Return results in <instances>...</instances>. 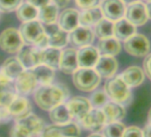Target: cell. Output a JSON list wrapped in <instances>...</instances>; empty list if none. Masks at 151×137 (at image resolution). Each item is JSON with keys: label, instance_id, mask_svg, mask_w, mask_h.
<instances>
[{"label": "cell", "instance_id": "obj_1", "mask_svg": "<svg viewBox=\"0 0 151 137\" xmlns=\"http://www.w3.org/2000/svg\"><path fill=\"white\" fill-rule=\"evenodd\" d=\"M68 95L69 92L66 86L50 84L37 87L34 93V100L40 109L50 111L55 106L64 102Z\"/></svg>", "mask_w": 151, "mask_h": 137}, {"label": "cell", "instance_id": "obj_2", "mask_svg": "<svg viewBox=\"0 0 151 137\" xmlns=\"http://www.w3.org/2000/svg\"><path fill=\"white\" fill-rule=\"evenodd\" d=\"M74 86L82 92H92L101 83V76L94 68H78L72 74Z\"/></svg>", "mask_w": 151, "mask_h": 137}, {"label": "cell", "instance_id": "obj_3", "mask_svg": "<svg viewBox=\"0 0 151 137\" xmlns=\"http://www.w3.org/2000/svg\"><path fill=\"white\" fill-rule=\"evenodd\" d=\"M104 91L111 101L118 103H125L131 98L130 87L120 76H113L105 82Z\"/></svg>", "mask_w": 151, "mask_h": 137}, {"label": "cell", "instance_id": "obj_4", "mask_svg": "<svg viewBox=\"0 0 151 137\" xmlns=\"http://www.w3.org/2000/svg\"><path fill=\"white\" fill-rule=\"evenodd\" d=\"M19 31L24 45L31 46H39L46 37L44 24L38 20L22 22Z\"/></svg>", "mask_w": 151, "mask_h": 137}, {"label": "cell", "instance_id": "obj_5", "mask_svg": "<svg viewBox=\"0 0 151 137\" xmlns=\"http://www.w3.org/2000/svg\"><path fill=\"white\" fill-rule=\"evenodd\" d=\"M24 46L19 30L8 28L0 34V48L7 53H17Z\"/></svg>", "mask_w": 151, "mask_h": 137}, {"label": "cell", "instance_id": "obj_6", "mask_svg": "<svg viewBox=\"0 0 151 137\" xmlns=\"http://www.w3.org/2000/svg\"><path fill=\"white\" fill-rule=\"evenodd\" d=\"M124 42L125 52L132 56L143 57L149 53L150 42L143 34L135 33Z\"/></svg>", "mask_w": 151, "mask_h": 137}, {"label": "cell", "instance_id": "obj_7", "mask_svg": "<svg viewBox=\"0 0 151 137\" xmlns=\"http://www.w3.org/2000/svg\"><path fill=\"white\" fill-rule=\"evenodd\" d=\"M80 128L75 122L55 124L43 129L39 137H79Z\"/></svg>", "mask_w": 151, "mask_h": 137}, {"label": "cell", "instance_id": "obj_8", "mask_svg": "<svg viewBox=\"0 0 151 137\" xmlns=\"http://www.w3.org/2000/svg\"><path fill=\"white\" fill-rule=\"evenodd\" d=\"M94 32L91 27L78 25L68 33V43L74 48H81L90 45L94 41Z\"/></svg>", "mask_w": 151, "mask_h": 137}, {"label": "cell", "instance_id": "obj_9", "mask_svg": "<svg viewBox=\"0 0 151 137\" xmlns=\"http://www.w3.org/2000/svg\"><path fill=\"white\" fill-rule=\"evenodd\" d=\"M100 8L104 18L115 22L124 17L126 4L123 0H102Z\"/></svg>", "mask_w": 151, "mask_h": 137}, {"label": "cell", "instance_id": "obj_10", "mask_svg": "<svg viewBox=\"0 0 151 137\" xmlns=\"http://www.w3.org/2000/svg\"><path fill=\"white\" fill-rule=\"evenodd\" d=\"M48 46L61 49L68 44V33L61 30L56 23L44 25Z\"/></svg>", "mask_w": 151, "mask_h": 137}, {"label": "cell", "instance_id": "obj_11", "mask_svg": "<svg viewBox=\"0 0 151 137\" xmlns=\"http://www.w3.org/2000/svg\"><path fill=\"white\" fill-rule=\"evenodd\" d=\"M124 18L134 26H143L148 20L146 4L142 1H136L128 4L125 9Z\"/></svg>", "mask_w": 151, "mask_h": 137}, {"label": "cell", "instance_id": "obj_12", "mask_svg": "<svg viewBox=\"0 0 151 137\" xmlns=\"http://www.w3.org/2000/svg\"><path fill=\"white\" fill-rule=\"evenodd\" d=\"M37 81L29 70H25L15 80L14 86L18 95L27 96L37 88Z\"/></svg>", "mask_w": 151, "mask_h": 137}, {"label": "cell", "instance_id": "obj_13", "mask_svg": "<svg viewBox=\"0 0 151 137\" xmlns=\"http://www.w3.org/2000/svg\"><path fill=\"white\" fill-rule=\"evenodd\" d=\"M82 125L93 133H97L106 125V118L101 108H93L80 120Z\"/></svg>", "mask_w": 151, "mask_h": 137}, {"label": "cell", "instance_id": "obj_14", "mask_svg": "<svg viewBox=\"0 0 151 137\" xmlns=\"http://www.w3.org/2000/svg\"><path fill=\"white\" fill-rule=\"evenodd\" d=\"M41 50L37 46L28 45L22 47L17 53V58L22 62L25 70H31L41 64Z\"/></svg>", "mask_w": 151, "mask_h": 137}, {"label": "cell", "instance_id": "obj_15", "mask_svg": "<svg viewBox=\"0 0 151 137\" xmlns=\"http://www.w3.org/2000/svg\"><path fill=\"white\" fill-rule=\"evenodd\" d=\"M66 105L69 110L72 118L81 120L92 109L89 99L83 96H75L69 99Z\"/></svg>", "mask_w": 151, "mask_h": 137}, {"label": "cell", "instance_id": "obj_16", "mask_svg": "<svg viewBox=\"0 0 151 137\" xmlns=\"http://www.w3.org/2000/svg\"><path fill=\"white\" fill-rule=\"evenodd\" d=\"M78 68L77 49L70 47L61 51L59 64V70L61 72L67 75H72Z\"/></svg>", "mask_w": 151, "mask_h": 137}, {"label": "cell", "instance_id": "obj_17", "mask_svg": "<svg viewBox=\"0 0 151 137\" xmlns=\"http://www.w3.org/2000/svg\"><path fill=\"white\" fill-rule=\"evenodd\" d=\"M16 95L14 81L0 71V108L7 107Z\"/></svg>", "mask_w": 151, "mask_h": 137}, {"label": "cell", "instance_id": "obj_18", "mask_svg": "<svg viewBox=\"0 0 151 137\" xmlns=\"http://www.w3.org/2000/svg\"><path fill=\"white\" fill-rule=\"evenodd\" d=\"M7 110L12 118L18 120L30 114L32 107L29 101L25 96L17 94L13 102L7 106Z\"/></svg>", "mask_w": 151, "mask_h": 137}, {"label": "cell", "instance_id": "obj_19", "mask_svg": "<svg viewBox=\"0 0 151 137\" xmlns=\"http://www.w3.org/2000/svg\"><path fill=\"white\" fill-rule=\"evenodd\" d=\"M57 24L61 30L69 33L79 25V11L75 8H66L59 14Z\"/></svg>", "mask_w": 151, "mask_h": 137}, {"label": "cell", "instance_id": "obj_20", "mask_svg": "<svg viewBox=\"0 0 151 137\" xmlns=\"http://www.w3.org/2000/svg\"><path fill=\"white\" fill-rule=\"evenodd\" d=\"M118 62L114 56L101 55L97 63L94 66V70L101 76V78L109 79L117 71Z\"/></svg>", "mask_w": 151, "mask_h": 137}, {"label": "cell", "instance_id": "obj_21", "mask_svg": "<svg viewBox=\"0 0 151 137\" xmlns=\"http://www.w3.org/2000/svg\"><path fill=\"white\" fill-rule=\"evenodd\" d=\"M100 53L97 47L90 45L78 50V62L79 68H94L97 63Z\"/></svg>", "mask_w": 151, "mask_h": 137}, {"label": "cell", "instance_id": "obj_22", "mask_svg": "<svg viewBox=\"0 0 151 137\" xmlns=\"http://www.w3.org/2000/svg\"><path fill=\"white\" fill-rule=\"evenodd\" d=\"M16 123L20 125L27 133H29L30 136L40 134V133L45 128L44 120L33 113H30L25 118L16 120Z\"/></svg>", "mask_w": 151, "mask_h": 137}, {"label": "cell", "instance_id": "obj_23", "mask_svg": "<svg viewBox=\"0 0 151 137\" xmlns=\"http://www.w3.org/2000/svg\"><path fill=\"white\" fill-rule=\"evenodd\" d=\"M120 77L131 88L137 87L144 82L145 73L144 71L139 66H130L121 73Z\"/></svg>", "mask_w": 151, "mask_h": 137}, {"label": "cell", "instance_id": "obj_24", "mask_svg": "<svg viewBox=\"0 0 151 137\" xmlns=\"http://www.w3.org/2000/svg\"><path fill=\"white\" fill-rule=\"evenodd\" d=\"M101 110L106 118V124L120 121L125 117L126 114L124 107L121 103L115 102L113 101L107 102L103 105Z\"/></svg>", "mask_w": 151, "mask_h": 137}, {"label": "cell", "instance_id": "obj_25", "mask_svg": "<svg viewBox=\"0 0 151 137\" xmlns=\"http://www.w3.org/2000/svg\"><path fill=\"white\" fill-rule=\"evenodd\" d=\"M25 68L22 62L19 61L17 56H13L7 58L4 63L2 64V67L0 68V71L4 73L8 79L11 80H15L23 71Z\"/></svg>", "mask_w": 151, "mask_h": 137}, {"label": "cell", "instance_id": "obj_26", "mask_svg": "<svg viewBox=\"0 0 151 137\" xmlns=\"http://www.w3.org/2000/svg\"><path fill=\"white\" fill-rule=\"evenodd\" d=\"M136 26L132 24L124 17L114 22L113 37L119 41H124L136 33Z\"/></svg>", "mask_w": 151, "mask_h": 137}, {"label": "cell", "instance_id": "obj_27", "mask_svg": "<svg viewBox=\"0 0 151 137\" xmlns=\"http://www.w3.org/2000/svg\"><path fill=\"white\" fill-rule=\"evenodd\" d=\"M97 49L100 55L115 57L121 52V44L115 37L101 38L97 44Z\"/></svg>", "mask_w": 151, "mask_h": 137}, {"label": "cell", "instance_id": "obj_28", "mask_svg": "<svg viewBox=\"0 0 151 137\" xmlns=\"http://www.w3.org/2000/svg\"><path fill=\"white\" fill-rule=\"evenodd\" d=\"M29 71L33 73L39 85L45 86L52 84V81L55 77V72L53 68L45 64H39Z\"/></svg>", "mask_w": 151, "mask_h": 137}, {"label": "cell", "instance_id": "obj_29", "mask_svg": "<svg viewBox=\"0 0 151 137\" xmlns=\"http://www.w3.org/2000/svg\"><path fill=\"white\" fill-rule=\"evenodd\" d=\"M103 18L102 12L99 6L85 9L79 12V25L86 27H94L95 24Z\"/></svg>", "mask_w": 151, "mask_h": 137}, {"label": "cell", "instance_id": "obj_30", "mask_svg": "<svg viewBox=\"0 0 151 137\" xmlns=\"http://www.w3.org/2000/svg\"><path fill=\"white\" fill-rule=\"evenodd\" d=\"M61 49L47 46L41 50V64H45L53 70L59 68Z\"/></svg>", "mask_w": 151, "mask_h": 137}, {"label": "cell", "instance_id": "obj_31", "mask_svg": "<svg viewBox=\"0 0 151 137\" xmlns=\"http://www.w3.org/2000/svg\"><path fill=\"white\" fill-rule=\"evenodd\" d=\"M58 16H59V8L51 2L46 6L39 8L37 20L44 25L52 24L57 22Z\"/></svg>", "mask_w": 151, "mask_h": 137}, {"label": "cell", "instance_id": "obj_32", "mask_svg": "<svg viewBox=\"0 0 151 137\" xmlns=\"http://www.w3.org/2000/svg\"><path fill=\"white\" fill-rule=\"evenodd\" d=\"M38 8L31 5L29 2L22 3L15 11L16 16L22 22H27L34 20H37Z\"/></svg>", "mask_w": 151, "mask_h": 137}, {"label": "cell", "instance_id": "obj_33", "mask_svg": "<svg viewBox=\"0 0 151 137\" xmlns=\"http://www.w3.org/2000/svg\"><path fill=\"white\" fill-rule=\"evenodd\" d=\"M49 118L54 124H65L72 119L69 110L64 102L52 109L49 112Z\"/></svg>", "mask_w": 151, "mask_h": 137}, {"label": "cell", "instance_id": "obj_34", "mask_svg": "<svg viewBox=\"0 0 151 137\" xmlns=\"http://www.w3.org/2000/svg\"><path fill=\"white\" fill-rule=\"evenodd\" d=\"M113 30L114 22L103 17L95 24L93 32L97 37L101 39L113 37Z\"/></svg>", "mask_w": 151, "mask_h": 137}, {"label": "cell", "instance_id": "obj_35", "mask_svg": "<svg viewBox=\"0 0 151 137\" xmlns=\"http://www.w3.org/2000/svg\"><path fill=\"white\" fill-rule=\"evenodd\" d=\"M125 125L120 121L107 123L102 128L103 137H122Z\"/></svg>", "mask_w": 151, "mask_h": 137}, {"label": "cell", "instance_id": "obj_36", "mask_svg": "<svg viewBox=\"0 0 151 137\" xmlns=\"http://www.w3.org/2000/svg\"><path fill=\"white\" fill-rule=\"evenodd\" d=\"M108 96L104 90H96L94 91L90 98V102L92 107L94 108H102L103 105L108 102Z\"/></svg>", "mask_w": 151, "mask_h": 137}, {"label": "cell", "instance_id": "obj_37", "mask_svg": "<svg viewBox=\"0 0 151 137\" xmlns=\"http://www.w3.org/2000/svg\"><path fill=\"white\" fill-rule=\"evenodd\" d=\"M23 0H0V12L8 14L17 10Z\"/></svg>", "mask_w": 151, "mask_h": 137}, {"label": "cell", "instance_id": "obj_38", "mask_svg": "<svg viewBox=\"0 0 151 137\" xmlns=\"http://www.w3.org/2000/svg\"><path fill=\"white\" fill-rule=\"evenodd\" d=\"M75 3L78 8L85 10L99 6L101 4V0H75Z\"/></svg>", "mask_w": 151, "mask_h": 137}, {"label": "cell", "instance_id": "obj_39", "mask_svg": "<svg viewBox=\"0 0 151 137\" xmlns=\"http://www.w3.org/2000/svg\"><path fill=\"white\" fill-rule=\"evenodd\" d=\"M122 137H143L142 130L138 126H129L125 127Z\"/></svg>", "mask_w": 151, "mask_h": 137}, {"label": "cell", "instance_id": "obj_40", "mask_svg": "<svg viewBox=\"0 0 151 137\" xmlns=\"http://www.w3.org/2000/svg\"><path fill=\"white\" fill-rule=\"evenodd\" d=\"M10 137H31V136L20 125L15 123V125L11 128Z\"/></svg>", "mask_w": 151, "mask_h": 137}, {"label": "cell", "instance_id": "obj_41", "mask_svg": "<svg viewBox=\"0 0 151 137\" xmlns=\"http://www.w3.org/2000/svg\"><path fill=\"white\" fill-rule=\"evenodd\" d=\"M143 71L145 76H147L151 80V53L145 56L143 61Z\"/></svg>", "mask_w": 151, "mask_h": 137}, {"label": "cell", "instance_id": "obj_42", "mask_svg": "<svg viewBox=\"0 0 151 137\" xmlns=\"http://www.w3.org/2000/svg\"><path fill=\"white\" fill-rule=\"evenodd\" d=\"M12 119V117L7 110V107L0 108V122H7Z\"/></svg>", "mask_w": 151, "mask_h": 137}, {"label": "cell", "instance_id": "obj_43", "mask_svg": "<svg viewBox=\"0 0 151 137\" xmlns=\"http://www.w3.org/2000/svg\"><path fill=\"white\" fill-rule=\"evenodd\" d=\"M27 2L30 3L31 5L35 6L38 9L46 6L47 4L51 3V0H27Z\"/></svg>", "mask_w": 151, "mask_h": 137}, {"label": "cell", "instance_id": "obj_44", "mask_svg": "<svg viewBox=\"0 0 151 137\" xmlns=\"http://www.w3.org/2000/svg\"><path fill=\"white\" fill-rule=\"evenodd\" d=\"M51 2L60 9V8H65L69 4L70 0H51Z\"/></svg>", "mask_w": 151, "mask_h": 137}, {"label": "cell", "instance_id": "obj_45", "mask_svg": "<svg viewBox=\"0 0 151 137\" xmlns=\"http://www.w3.org/2000/svg\"><path fill=\"white\" fill-rule=\"evenodd\" d=\"M142 136L143 137H151V125L148 124L144 126L142 129Z\"/></svg>", "mask_w": 151, "mask_h": 137}, {"label": "cell", "instance_id": "obj_46", "mask_svg": "<svg viewBox=\"0 0 151 137\" xmlns=\"http://www.w3.org/2000/svg\"><path fill=\"white\" fill-rule=\"evenodd\" d=\"M146 9H147V17L148 19L151 20V0L150 1H147L146 4Z\"/></svg>", "mask_w": 151, "mask_h": 137}, {"label": "cell", "instance_id": "obj_47", "mask_svg": "<svg viewBox=\"0 0 151 137\" xmlns=\"http://www.w3.org/2000/svg\"><path fill=\"white\" fill-rule=\"evenodd\" d=\"M87 137H103V135L102 134H100L98 133H93L90 135H88Z\"/></svg>", "mask_w": 151, "mask_h": 137}, {"label": "cell", "instance_id": "obj_48", "mask_svg": "<svg viewBox=\"0 0 151 137\" xmlns=\"http://www.w3.org/2000/svg\"><path fill=\"white\" fill-rule=\"evenodd\" d=\"M123 1L128 5V4H131V3H133V2H136V1H141V0H123Z\"/></svg>", "mask_w": 151, "mask_h": 137}, {"label": "cell", "instance_id": "obj_49", "mask_svg": "<svg viewBox=\"0 0 151 137\" xmlns=\"http://www.w3.org/2000/svg\"><path fill=\"white\" fill-rule=\"evenodd\" d=\"M147 118H148V123L151 125V108L148 111V115H147Z\"/></svg>", "mask_w": 151, "mask_h": 137}, {"label": "cell", "instance_id": "obj_50", "mask_svg": "<svg viewBox=\"0 0 151 137\" xmlns=\"http://www.w3.org/2000/svg\"><path fill=\"white\" fill-rule=\"evenodd\" d=\"M147 1H150V0H147Z\"/></svg>", "mask_w": 151, "mask_h": 137}]
</instances>
